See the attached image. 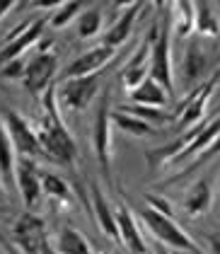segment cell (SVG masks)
<instances>
[{
	"label": "cell",
	"instance_id": "4dcf8cb0",
	"mask_svg": "<svg viewBox=\"0 0 220 254\" xmlns=\"http://www.w3.org/2000/svg\"><path fill=\"white\" fill-rule=\"evenodd\" d=\"M145 206H150V208H155V211H160L165 215H172V208H169V203L162 198V196H155V194H145Z\"/></svg>",
	"mask_w": 220,
	"mask_h": 254
},
{
	"label": "cell",
	"instance_id": "484cf974",
	"mask_svg": "<svg viewBox=\"0 0 220 254\" xmlns=\"http://www.w3.org/2000/svg\"><path fill=\"white\" fill-rule=\"evenodd\" d=\"M119 112H126V114H131V117L136 119H143V121H148V124H167V121H172V114H165L160 107H148V104H133V102H128V104H121Z\"/></svg>",
	"mask_w": 220,
	"mask_h": 254
},
{
	"label": "cell",
	"instance_id": "836d02e7",
	"mask_svg": "<svg viewBox=\"0 0 220 254\" xmlns=\"http://www.w3.org/2000/svg\"><path fill=\"white\" fill-rule=\"evenodd\" d=\"M15 5H17V0H0V20H2Z\"/></svg>",
	"mask_w": 220,
	"mask_h": 254
},
{
	"label": "cell",
	"instance_id": "83f0119b",
	"mask_svg": "<svg viewBox=\"0 0 220 254\" xmlns=\"http://www.w3.org/2000/svg\"><path fill=\"white\" fill-rule=\"evenodd\" d=\"M102 29V7H87L75 22V32L80 39H92Z\"/></svg>",
	"mask_w": 220,
	"mask_h": 254
},
{
	"label": "cell",
	"instance_id": "9a60e30c",
	"mask_svg": "<svg viewBox=\"0 0 220 254\" xmlns=\"http://www.w3.org/2000/svg\"><path fill=\"white\" fill-rule=\"evenodd\" d=\"M90 198H92V211H95V218L100 223L102 233L107 237H114L116 242H121V235H119V223H116V211L109 206V201L104 198L102 189L97 184L90 187Z\"/></svg>",
	"mask_w": 220,
	"mask_h": 254
},
{
	"label": "cell",
	"instance_id": "f546056e",
	"mask_svg": "<svg viewBox=\"0 0 220 254\" xmlns=\"http://www.w3.org/2000/svg\"><path fill=\"white\" fill-rule=\"evenodd\" d=\"M24 70H27V63L22 59H17V61L5 63V65L0 68V75L5 80H17V78H24Z\"/></svg>",
	"mask_w": 220,
	"mask_h": 254
},
{
	"label": "cell",
	"instance_id": "8fae6325",
	"mask_svg": "<svg viewBox=\"0 0 220 254\" xmlns=\"http://www.w3.org/2000/svg\"><path fill=\"white\" fill-rule=\"evenodd\" d=\"M46 22L49 20H29L20 24V27H15L7 37H5V46L0 49V68L5 65V63H10V61H17L22 59V54L29 49V46H34L37 39H39L41 34H44V27H46Z\"/></svg>",
	"mask_w": 220,
	"mask_h": 254
},
{
	"label": "cell",
	"instance_id": "603a6c76",
	"mask_svg": "<svg viewBox=\"0 0 220 254\" xmlns=\"http://www.w3.org/2000/svg\"><path fill=\"white\" fill-rule=\"evenodd\" d=\"M111 121L119 126L123 133H131L133 138L158 133V128H155L153 124H148V121H143V119L131 117V114H126V112H119V109H116V112H111Z\"/></svg>",
	"mask_w": 220,
	"mask_h": 254
},
{
	"label": "cell",
	"instance_id": "ba28073f",
	"mask_svg": "<svg viewBox=\"0 0 220 254\" xmlns=\"http://www.w3.org/2000/svg\"><path fill=\"white\" fill-rule=\"evenodd\" d=\"M158 37H160V22L153 24V27L148 29L145 39L140 41L138 51H136V54L131 56V61L123 65V70H121V82H123V87H126L128 92L136 90L145 78H150V56H153V46H155Z\"/></svg>",
	"mask_w": 220,
	"mask_h": 254
},
{
	"label": "cell",
	"instance_id": "60d3db41",
	"mask_svg": "<svg viewBox=\"0 0 220 254\" xmlns=\"http://www.w3.org/2000/svg\"><path fill=\"white\" fill-rule=\"evenodd\" d=\"M148 254H155V252H148Z\"/></svg>",
	"mask_w": 220,
	"mask_h": 254
},
{
	"label": "cell",
	"instance_id": "74e56055",
	"mask_svg": "<svg viewBox=\"0 0 220 254\" xmlns=\"http://www.w3.org/2000/svg\"><path fill=\"white\" fill-rule=\"evenodd\" d=\"M153 2H155V7H158V10H162V7L167 5V0H153Z\"/></svg>",
	"mask_w": 220,
	"mask_h": 254
},
{
	"label": "cell",
	"instance_id": "52a82bcc",
	"mask_svg": "<svg viewBox=\"0 0 220 254\" xmlns=\"http://www.w3.org/2000/svg\"><path fill=\"white\" fill-rule=\"evenodd\" d=\"M102 75H104V70L92 73V75H85V78L65 80L58 87V104L63 109H68V112H82V109H87L95 102L97 92H100Z\"/></svg>",
	"mask_w": 220,
	"mask_h": 254
},
{
	"label": "cell",
	"instance_id": "ac0fdd59",
	"mask_svg": "<svg viewBox=\"0 0 220 254\" xmlns=\"http://www.w3.org/2000/svg\"><path fill=\"white\" fill-rule=\"evenodd\" d=\"M169 15H172L177 39H189L196 32V2L194 0H172Z\"/></svg>",
	"mask_w": 220,
	"mask_h": 254
},
{
	"label": "cell",
	"instance_id": "d4e9b609",
	"mask_svg": "<svg viewBox=\"0 0 220 254\" xmlns=\"http://www.w3.org/2000/svg\"><path fill=\"white\" fill-rule=\"evenodd\" d=\"M92 0H68L65 5H60L58 10L54 12V17H51V27L54 29H63V27H68L70 22L75 20V17H80L82 12L87 10V5H90Z\"/></svg>",
	"mask_w": 220,
	"mask_h": 254
},
{
	"label": "cell",
	"instance_id": "ffe728a7",
	"mask_svg": "<svg viewBox=\"0 0 220 254\" xmlns=\"http://www.w3.org/2000/svg\"><path fill=\"white\" fill-rule=\"evenodd\" d=\"M167 95H169V92L162 87L158 80L145 78L136 90L128 92V99H131L133 104H148V107H160L162 109V107L167 104Z\"/></svg>",
	"mask_w": 220,
	"mask_h": 254
},
{
	"label": "cell",
	"instance_id": "277c9868",
	"mask_svg": "<svg viewBox=\"0 0 220 254\" xmlns=\"http://www.w3.org/2000/svg\"><path fill=\"white\" fill-rule=\"evenodd\" d=\"M0 119L10 133V140L15 145V153L20 157H44V148H41L39 133L27 124V119L22 117L20 112H15L7 104H0Z\"/></svg>",
	"mask_w": 220,
	"mask_h": 254
},
{
	"label": "cell",
	"instance_id": "2e32d148",
	"mask_svg": "<svg viewBox=\"0 0 220 254\" xmlns=\"http://www.w3.org/2000/svg\"><path fill=\"white\" fill-rule=\"evenodd\" d=\"M184 213L189 215V218H201L203 213H208L211 211V206H213V187H211V182L203 177L199 179L189 191L184 196Z\"/></svg>",
	"mask_w": 220,
	"mask_h": 254
},
{
	"label": "cell",
	"instance_id": "1f68e13d",
	"mask_svg": "<svg viewBox=\"0 0 220 254\" xmlns=\"http://www.w3.org/2000/svg\"><path fill=\"white\" fill-rule=\"evenodd\" d=\"M206 240H208V250H211V254H220V230L208 233Z\"/></svg>",
	"mask_w": 220,
	"mask_h": 254
},
{
	"label": "cell",
	"instance_id": "9c48e42d",
	"mask_svg": "<svg viewBox=\"0 0 220 254\" xmlns=\"http://www.w3.org/2000/svg\"><path fill=\"white\" fill-rule=\"evenodd\" d=\"M12 240L22 250V254H41L46 247V223L44 218L34 215L32 211H24L12 225Z\"/></svg>",
	"mask_w": 220,
	"mask_h": 254
},
{
	"label": "cell",
	"instance_id": "3957f363",
	"mask_svg": "<svg viewBox=\"0 0 220 254\" xmlns=\"http://www.w3.org/2000/svg\"><path fill=\"white\" fill-rule=\"evenodd\" d=\"M92 150L97 157L100 172L104 179H111V107H109V92H104L95 109V124H92Z\"/></svg>",
	"mask_w": 220,
	"mask_h": 254
},
{
	"label": "cell",
	"instance_id": "d6986e66",
	"mask_svg": "<svg viewBox=\"0 0 220 254\" xmlns=\"http://www.w3.org/2000/svg\"><path fill=\"white\" fill-rule=\"evenodd\" d=\"M15 167H17V157H15V145L10 140V133L0 119V177L5 189H17V179H15Z\"/></svg>",
	"mask_w": 220,
	"mask_h": 254
},
{
	"label": "cell",
	"instance_id": "7a4b0ae2",
	"mask_svg": "<svg viewBox=\"0 0 220 254\" xmlns=\"http://www.w3.org/2000/svg\"><path fill=\"white\" fill-rule=\"evenodd\" d=\"M138 218L145 223V228L155 235V242H160L165 247L184 252V254H203L199 242L191 235L184 233L172 215H165L160 211H155V208H150V206H145V208H140Z\"/></svg>",
	"mask_w": 220,
	"mask_h": 254
},
{
	"label": "cell",
	"instance_id": "8992f818",
	"mask_svg": "<svg viewBox=\"0 0 220 254\" xmlns=\"http://www.w3.org/2000/svg\"><path fill=\"white\" fill-rule=\"evenodd\" d=\"M169 41H172V15L165 12V17H162V22H160V37H158V41H155V46H153V56H150V78L158 80L169 95H174Z\"/></svg>",
	"mask_w": 220,
	"mask_h": 254
},
{
	"label": "cell",
	"instance_id": "7c38bea8",
	"mask_svg": "<svg viewBox=\"0 0 220 254\" xmlns=\"http://www.w3.org/2000/svg\"><path fill=\"white\" fill-rule=\"evenodd\" d=\"M15 179H17V189L22 194V201L27 208H34L39 196L44 194L41 187V170L34 157H17V167H15Z\"/></svg>",
	"mask_w": 220,
	"mask_h": 254
},
{
	"label": "cell",
	"instance_id": "f35d334b",
	"mask_svg": "<svg viewBox=\"0 0 220 254\" xmlns=\"http://www.w3.org/2000/svg\"><path fill=\"white\" fill-rule=\"evenodd\" d=\"M0 196H5V184H2V177H0Z\"/></svg>",
	"mask_w": 220,
	"mask_h": 254
},
{
	"label": "cell",
	"instance_id": "e0dca14e",
	"mask_svg": "<svg viewBox=\"0 0 220 254\" xmlns=\"http://www.w3.org/2000/svg\"><path fill=\"white\" fill-rule=\"evenodd\" d=\"M143 10V2H136L133 7H128V10H123L121 12V17L114 24H111V29L102 37V44L104 46H109V49H119L123 41H128V37H131V29H133V24H136V20H138V12Z\"/></svg>",
	"mask_w": 220,
	"mask_h": 254
},
{
	"label": "cell",
	"instance_id": "b9f144b4",
	"mask_svg": "<svg viewBox=\"0 0 220 254\" xmlns=\"http://www.w3.org/2000/svg\"><path fill=\"white\" fill-rule=\"evenodd\" d=\"M102 254H107V252H102Z\"/></svg>",
	"mask_w": 220,
	"mask_h": 254
},
{
	"label": "cell",
	"instance_id": "e575fe53",
	"mask_svg": "<svg viewBox=\"0 0 220 254\" xmlns=\"http://www.w3.org/2000/svg\"><path fill=\"white\" fill-rule=\"evenodd\" d=\"M136 2H138V0H114L111 5H114V10H121V12H123V10H128V7H133Z\"/></svg>",
	"mask_w": 220,
	"mask_h": 254
},
{
	"label": "cell",
	"instance_id": "f1b7e54d",
	"mask_svg": "<svg viewBox=\"0 0 220 254\" xmlns=\"http://www.w3.org/2000/svg\"><path fill=\"white\" fill-rule=\"evenodd\" d=\"M218 155H220V136H218V140H216V143H213V145H211V148L206 150V153H201V155L196 157L194 162H189V165H186V167L181 170L179 175H177V177H172V179H169L167 184H172V182H179V179H184L186 175H191L194 170H199L201 165H206L208 160H213V157H218Z\"/></svg>",
	"mask_w": 220,
	"mask_h": 254
},
{
	"label": "cell",
	"instance_id": "44dd1931",
	"mask_svg": "<svg viewBox=\"0 0 220 254\" xmlns=\"http://www.w3.org/2000/svg\"><path fill=\"white\" fill-rule=\"evenodd\" d=\"M56 252L58 254H92L90 242L85 240L80 230H75L73 225H63L56 235Z\"/></svg>",
	"mask_w": 220,
	"mask_h": 254
},
{
	"label": "cell",
	"instance_id": "d6a6232c",
	"mask_svg": "<svg viewBox=\"0 0 220 254\" xmlns=\"http://www.w3.org/2000/svg\"><path fill=\"white\" fill-rule=\"evenodd\" d=\"M68 0H32V7H41V10H49V7H60L65 5Z\"/></svg>",
	"mask_w": 220,
	"mask_h": 254
},
{
	"label": "cell",
	"instance_id": "8d00e7d4",
	"mask_svg": "<svg viewBox=\"0 0 220 254\" xmlns=\"http://www.w3.org/2000/svg\"><path fill=\"white\" fill-rule=\"evenodd\" d=\"M41 254H58V252H56V250H54V247L46 242V247H44V252H41Z\"/></svg>",
	"mask_w": 220,
	"mask_h": 254
},
{
	"label": "cell",
	"instance_id": "4316f807",
	"mask_svg": "<svg viewBox=\"0 0 220 254\" xmlns=\"http://www.w3.org/2000/svg\"><path fill=\"white\" fill-rule=\"evenodd\" d=\"M41 187H44V194L54 201L60 203H68L70 201V187L65 184V179L58 175H51V172H41Z\"/></svg>",
	"mask_w": 220,
	"mask_h": 254
},
{
	"label": "cell",
	"instance_id": "30bf717a",
	"mask_svg": "<svg viewBox=\"0 0 220 254\" xmlns=\"http://www.w3.org/2000/svg\"><path fill=\"white\" fill-rule=\"evenodd\" d=\"M56 70H58V56L51 51H37V56L27 63L22 82L34 97H41L54 85Z\"/></svg>",
	"mask_w": 220,
	"mask_h": 254
},
{
	"label": "cell",
	"instance_id": "4fadbf2b",
	"mask_svg": "<svg viewBox=\"0 0 220 254\" xmlns=\"http://www.w3.org/2000/svg\"><path fill=\"white\" fill-rule=\"evenodd\" d=\"M114 59V49L109 46H95L90 51L80 54L75 61H70L63 70V80H73V78H85V75H92V73H100L107 68V63Z\"/></svg>",
	"mask_w": 220,
	"mask_h": 254
},
{
	"label": "cell",
	"instance_id": "d590c367",
	"mask_svg": "<svg viewBox=\"0 0 220 254\" xmlns=\"http://www.w3.org/2000/svg\"><path fill=\"white\" fill-rule=\"evenodd\" d=\"M153 252H155V254H172V252H169V247H165V245H160V242H155Z\"/></svg>",
	"mask_w": 220,
	"mask_h": 254
},
{
	"label": "cell",
	"instance_id": "5bb4252c",
	"mask_svg": "<svg viewBox=\"0 0 220 254\" xmlns=\"http://www.w3.org/2000/svg\"><path fill=\"white\" fill-rule=\"evenodd\" d=\"M114 211H116V223H119L121 245L131 254H148V245H145V240H143V235H140L138 223H136V218L131 213V208H128L123 201H119Z\"/></svg>",
	"mask_w": 220,
	"mask_h": 254
},
{
	"label": "cell",
	"instance_id": "cb8c5ba5",
	"mask_svg": "<svg viewBox=\"0 0 220 254\" xmlns=\"http://www.w3.org/2000/svg\"><path fill=\"white\" fill-rule=\"evenodd\" d=\"M203 68H206V54H203V49H201L196 41H191L189 49H186L184 63H181V75H184V80L194 82L201 75Z\"/></svg>",
	"mask_w": 220,
	"mask_h": 254
},
{
	"label": "cell",
	"instance_id": "7402d4cb",
	"mask_svg": "<svg viewBox=\"0 0 220 254\" xmlns=\"http://www.w3.org/2000/svg\"><path fill=\"white\" fill-rule=\"evenodd\" d=\"M196 34L201 37H220V17L213 12L208 0H196Z\"/></svg>",
	"mask_w": 220,
	"mask_h": 254
},
{
	"label": "cell",
	"instance_id": "6da1fadb",
	"mask_svg": "<svg viewBox=\"0 0 220 254\" xmlns=\"http://www.w3.org/2000/svg\"><path fill=\"white\" fill-rule=\"evenodd\" d=\"M58 95H56V85H51L44 95H41V104H44V119L39 126V140L44 148V157L63 165V167H73L75 165V140L70 136V131L65 128L63 119L58 114Z\"/></svg>",
	"mask_w": 220,
	"mask_h": 254
},
{
	"label": "cell",
	"instance_id": "ab89813d",
	"mask_svg": "<svg viewBox=\"0 0 220 254\" xmlns=\"http://www.w3.org/2000/svg\"><path fill=\"white\" fill-rule=\"evenodd\" d=\"M216 2H218V5H220V0H216Z\"/></svg>",
	"mask_w": 220,
	"mask_h": 254
},
{
	"label": "cell",
	"instance_id": "5b68a950",
	"mask_svg": "<svg viewBox=\"0 0 220 254\" xmlns=\"http://www.w3.org/2000/svg\"><path fill=\"white\" fill-rule=\"evenodd\" d=\"M220 87V68L211 75V80H206L203 85L199 87H194L186 97L181 99V104L177 107V112L172 114V119H177V124H174V128L177 131H186V128H191L194 124H199L203 121V114H206V107H208V99L213 95V90Z\"/></svg>",
	"mask_w": 220,
	"mask_h": 254
}]
</instances>
